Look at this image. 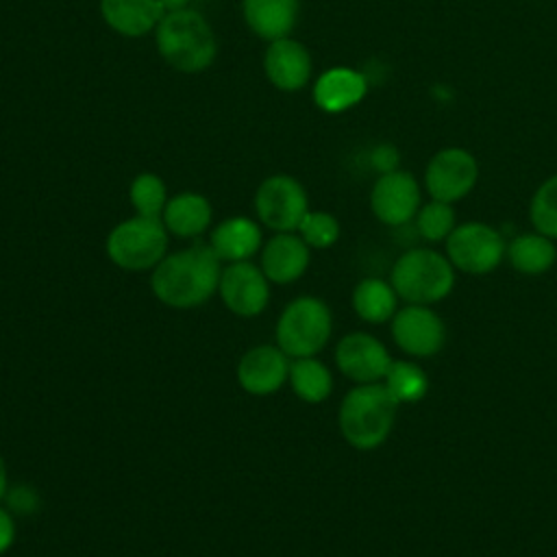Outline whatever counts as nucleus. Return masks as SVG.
Here are the masks:
<instances>
[{"instance_id":"obj_1","label":"nucleus","mask_w":557,"mask_h":557,"mask_svg":"<svg viewBox=\"0 0 557 557\" xmlns=\"http://www.w3.org/2000/svg\"><path fill=\"white\" fill-rule=\"evenodd\" d=\"M220 259L209 244L196 242L183 250L165 255L150 276L152 294L172 309H194L205 305L220 285Z\"/></svg>"},{"instance_id":"obj_2","label":"nucleus","mask_w":557,"mask_h":557,"mask_svg":"<svg viewBox=\"0 0 557 557\" xmlns=\"http://www.w3.org/2000/svg\"><path fill=\"white\" fill-rule=\"evenodd\" d=\"M159 57L183 74L205 72L218 57V39L207 17L194 9L165 11L154 28Z\"/></svg>"},{"instance_id":"obj_3","label":"nucleus","mask_w":557,"mask_h":557,"mask_svg":"<svg viewBox=\"0 0 557 557\" xmlns=\"http://www.w3.org/2000/svg\"><path fill=\"white\" fill-rule=\"evenodd\" d=\"M398 403L383 383L352 387L339 405V431L357 450L379 448L392 433Z\"/></svg>"},{"instance_id":"obj_4","label":"nucleus","mask_w":557,"mask_h":557,"mask_svg":"<svg viewBox=\"0 0 557 557\" xmlns=\"http://www.w3.org/2000/svg\"><path fill=\"white\" fill-rule=\"evenodd\" d=\"M389 283L405 302L433 305L453 292L455 268L448 257L431 248H413L396 259Z\"/></svg>"},{"instance_id":"obj_5","label":"nucleus","mask_w":557,"mask_h":557,"mask_svg":"<svg viewBox=\"0 0 557 557\" xmlns=\"http://www.w3.org/2000/svg\"><path fill=\"white\" fill-rule=\"evenodd\" d=\"M333 331L331 309L315 296L294 298L276 320V346L292 359L315 357Z\"/></svg>"},{"instance_id":"obj_6","label":"nucleus","mask_w":557,"mask_h":557,"mask_svg":"<svg viewBox=\"0 0 557 557\" xmlns=\"http://www.w3.org/2000/svg\"><path fill=\"white\" fill-rule=\"evenodd\" d=\"M107 257L122 270H152L168 250V228L161 218L135 215L111 228L107 235Z\"/></svg>"},{"instance_id":"obj_7","label":"nucleus","mask_w":557,"mask_h":557,"mask_svg":"<svg viewBox=\"0 0 557 557\" xmlns=\"http://www.w3.org/2000/svg\"><path fill=\"white\" fill-rule=\"evenodd\" d=\"M255 211L274 233H294L309 211V198L300 181L289 174H272L255 191Z\"/></svg>"},{"instance_id":"obj_8","label":"nucleus","mask_w":557,"mask_h":557,"mask_svg":"<svg viewBox=\"0 0 557 557\" xmlns=\"http://www.w3.org/2000/svg\"><path fill=\"white\" fill-rule=\"evenodd\" d=\"M505 255L503 235L483 222L459 224L446 237L448 261L466 274H487L500 265Z\"/></svg>"},{"instance_id":"obj_9","label":"nucleus","mask_w":557,"mask_h":557,"mask_svg":"<svg viewBox=\"0 0 557 557\" xmlns=\"http://www.w3.org/2000/svg\"><path fill=\"white\" fill-rule=\"evenodd\" d=\"M396 346L411 357H433L446 344V326L429 305H407L392 318Z\"/></svg>"},{"instance_id":"obj_10","label":"nucleus","mask_w":557,"mask_h":557,"mask_svg":"<svg viewBox=\"0 0 557 557\" xmlns=\"http://www.w3.org/2000/svg\"><path fill=\"white\" fill-rule=\"evenodd\" d=\"M479 178L474 157L463 148H444L426 165L424 185L433 200L455 202L472 191Z\"/></svg>"},{"instance_id":"obj_11","label":"nucleus","mask_w":557,"mask_h":557,"mask_svg":"<svg viewBox=\"0 0 557 557\" xmlns=\"http://www.w3.org/2000/svg\"><path fill=\"white\" fill-rule=\"evenodd\" d=\"M218 292L228 311L242 318H255L268 307L270 281L255 263L235 261L222 268Z\"/></svg>"},{"instance_id":"obj_12","label":"nucleus","mask_w":557,"mask_h":557,"mask_svg":"<svg viewBox=\"0 0 557 557\" xmlns=\"http://www.w3.org/2000/svg\"><path fill=\"white\" fill-rule=\"evenodd\" d=\"M392 361L394 359L389 357L383 342L363 331L344 335L335 348V363L339 372L359 385L381 383Z\"/></svg>"},{"instance_id":"obj_13","label":"nucleus","mask_w":557,"mask_h":557,"mask_svg":"<svg viewBox=\"0 0 557 557\" xmlns=\"http://www.w3.org/2000/svg\"><path fill=\"white\" fill-rule=\"evenodd\" d=\"M372 213L387 226L407 224L420 207V187L413 174L394 170L381 174L370 194Z\"/></svg>"},{"instance_id":"obj_14","label":"nucleus","mask_w":557,"mask_h":557,"mask_svg":"<svg viewBox=\"0 0 557 557\" xmlns=\"http://www.w3.org/2000/svg\"><path fill=\"white\" fill-rule=\"evenodd\" d=\"M289 379V357L278 346H255L237 363V381L252 396H270Z\"/></svg>"},{"instance_id":"obj_15","label":"nucleus","mask_w":557,"mask_h":557,"mask_svg":"<svg viewBox=\"0 0 557 557\" xmlns=\"http://www.w3.org/2000/svg\"><path fill=\"white\" fill-rule=\"evenodd\" d=\"M265 78L281 91H300L313 72L311 54L305 44L294 37H281L268 41L263 54Z\"/></svg>"},{"instance_id":"obj_16","label":"nucleus","mask_w":557,"mask_h":557,"mask_svg":"<svg viewBox=\"0 0 557 557\" xmlns=\"http://www.w3.org/2000/svg\"><path fill=\"white\" fill-rule=\"evenodd\" d=\"M311 248L300 235L276 233L261 248V270L270 283L287 285L298 281L309 268Z\"/></svg>"},{"instance_id":"obj_17","label":"nucleus","mask_w":557,"mask_h":557,"mask_svg":"<svg viewBox=\"0 0 557 557\" xmlns=\"http://www.w3.org/2000/svg\"><path fill=\"white\" fill-rule=\"evenodd\" d=\"M368 91V81L352 67H331L322 72L313 85V102L326 113H344L352 109Z\"/></svg>"},{"instance_id":"obj_18","label":"nucleus","mask_w":557,"mask_h":557,"mask_svg":"<svg viewBox=\"0 0 557 557\" xmlns=\"http://www.w3.org/2000/svg\"><path fill=\"white\" fill-rule=\"evenodd\" d=\"M100 15L117 35L139 39L154 33L165 11L159 0H100Z\"/></svg>"},{"instance_id":"obj_19","label":"nucleus","mask_w":557,"mask_h":557,"mask_svg":"<svg viewBox=\"0 0 557 557\" xmlns=\"http://www.w3.org/2000/svg\"><path fill=\"white\" fill-rule=\"evenodd\" d=\"M263 244L261 228L255 220L246 215H233L213 226L209 235V246L220 261H250Z\"/></svg>"},{"instance_id":"obj_20","label":"nucleus","mask_w":557,"mask_h":557,"mask_svg":"<svg viewBox=\"0 0 557 557\" xmlns=\"http://www.w3.org/2000/svg\"><path fill=\"white\" fill-rule=\"evenodd\" d=\"M300 13V0H242L246 26L261 39L274 41L287 37Z\"/></svg>"},{"instance_id":"obj_21","label":"nucleus","mask_w":557,"mask_h":557,"mask_svg":"<svg viewBox=\"0 0 557 557\" xmlns=\"http://www.w3.org/2000/svg\"><path fill=\"white\" fill-rule=\"evenodd\" d=\"M213 218L211 202L196 191H181L172 196L161 213V222L165 224L168 233L181 237V239H191L202 235Z\"/></svg>"},{"instance_id":"obj_22","label":"nucleus","mask_w":557,"mask_h":557,"mask_svg":"<svg viewBox=\"0 0 557 557\" xmlns=\"http://www.w3.org/2000/svg\"><path fill=\"white\" fill-rule=\"evenodd\" d=\"M507 259L520 274L537 276L553 268L557 259V248L550 237L542 233H522L513 237L507 246Z\"/></svg>"},{"instance_id":"obj_23","label":"nucleus","mask_w":557,"mask_h":557,"mask_svg":"<svg viewBox=\"0 0 557 557\" xmlns=\"http://www.w3.org/2000/svg\"><path fill=\"white\" fill-rule=\"evenodd\" d=\"M398 305V294L392 283L383 278H363L352 289L355 313L370 324H381L394 318Z\"/></svg>"},{"instance_id":"obj_24","label":"nucleus","mask_w":557,"mask_h":557,"mask_svg":"<svg viewBox=\"0 0 557 557\" xmlns=\"http://www.w3.org/2000/svg\"><path fill=\"white\" fill-rule=\"evenodd\" d=\"M289 385L305 403H322L333 392L331 370L315 357H298L289 363Z\"/></svg>"},{"instance_id":"obj_25","label":"nucleus","mask_w":557,"mask_h":557,"mask_svg":"<svg viewBox=\"0 0 557 557\" xmlns=\"http://www.w3.org/2000/svg\"><path fill=\"white\" fill-rule=\"evenodd\" d=\"M383 385L387 387V392L398 405L418 403L429 392V376L418 363L400 359V361H392L383 379Z\"/></svg>"},{"instance_id":"obj_26","label":"nucleus","mask_w":557,"mask_h":557,"mask_svg":"<svg viewBox=\"0 0 557 557\" xmlns=\"http://www.w3.org/2000/svg\"><path fill=\"white\" fill-rule=\"evenodd\" d=\"M128 198H131V205L135 207L137 215H146V218H161V213L170 200L163 178L154 172L137 174L131 183Z\"/></svg>"},{"instance_id":"obj_27","label":"nucleus","mask_w":557,"mask_h":557,"mask_svg":"<svg viewBox=\"0 0 557 557\" xmlns=\"http://www.w3.org/2000/svg\"><path fill=\"white\" fill-rule=\"evenodd\" d=\"M529 211L535 231L557 239V174L537 187Z\"/></svg>"},{"instance_id":"obj_28","label":"nucleus","mask_w":557,"mask_h":557,"mask_svg":"<svg viewBox=\"0 0 557 557\" xmlns=\"http://www.w3.org/2000/svg\"><path fill=\"white\" fill-rule=\"evenodd\" d=\"M416 226L426 242H446V237L455 228L453 205L442 200H431L416 213Z\"/></svg>"},{"instance_id":"obj_29","label":"nucleus","mask_w":557,"mask_h":557,"mask_svg":"<svg viewBox=\"0 0 557 557\" xmlns=\"http://www.w3.org/2000/svg\"><path fill=\"white\" fill-rule=\"evenodd\" d=\"M298 235L309 248H331L339 239V222L326 211H307L298 224Z\"/></svg>"},{"instance_id":"obj_30","label":"nucleus","mask_w":557,"mask_h":557,"mask_svg":"<svg viewBox=\"0 0 557 557\" xmlns=\"http://www.w3.org/2000/svg\"><path fill=\"white\" fill-rule=\"evenodd\" d=\"M9 511L17 513V516H30L39 509V492L33 485H13L7 490L4 494Z\"/></svg>"},{"instance_id":"obj_31","label":"nucleus","mask_w":557,"mask_h":557,"mask_svg":"<svg viewBox=\"0 0 557 557\" xmlns=\"http://www.w3.org/2000/svg\"><path fill=\"white\" fill-rule=\"evenodd\" d=\"M370 163H372V168H374L376 172H381V174L394 172V170H398V152H396V148H392V146H387V144L376 146V148L372 150V154H370Z\"/></svg>"},{"instance_id":"obj_32","label":"nucleus","mask_w":557,"mask_h":557,"mask_svg":"<svg viewBox=\"0 0 557 557\" xmlns=\"http://www.w3.org/2000/svg\"><path fill=\"white\" fill-rule=\"evenodd\" d=\"M13 540H15V522H13V516H11L9 509H2V507H0V555L11 548Z\"/></svg>"},{"instance_id":"obj_33","label":"nucleus","mask_w":557,"mask_h":557,"mask_svg":"<svg viewBox=\"0 0 557 557\" xmlns=\"http://www.w3.org/2000/svg\"><path fill=\"white\" fill-rule=\"evenodd\" d=\"M191 0H159V4L163 7V11H178V9H187Z\"/></svg>"},{"instance_id":"obj_34","label":"nucleus","mask_w":557,"mask_h":557,"mask_svg":"<svg viewBox=\"0 0 557 557\" xmlns=\"http://www.w3.org/2000/svg\"><path fill=\"white\" fill-rule=\"evenodd\" d=\"M7 490H9V474H7V463H4V459L0 455V500L4 498Z\"/></svg>"}]
</instances>
